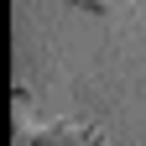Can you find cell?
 Listing matches in <instances>:
<instances>
[{"label": "cell", "instance_id": "1", "mask_svg": "<svg viewBox=\"0 0 146 146\" xmlns=\"http://www.w3.org/2000/svg\"><path fill=\"white\" fill-rule=\"evenodd\" d=\"M31 146H99V131H84V125H52V131H36Z\"/></svg>", "mask_w": 146, "mask_h": 146}, {"label": "cell", "instance_id": "2", "mask_svg": "<svg viewBox=\"0 0 146 146\" xmlns=\"http://www.w3.org/2000/svg\"><path fill=\"white\" fill-rule=\"evenodd\" d=\"M78 5H89V11H115L120 0H78Z\"/></svg>", "mask_w": 146, "mask_h": 146}]
</instances>
